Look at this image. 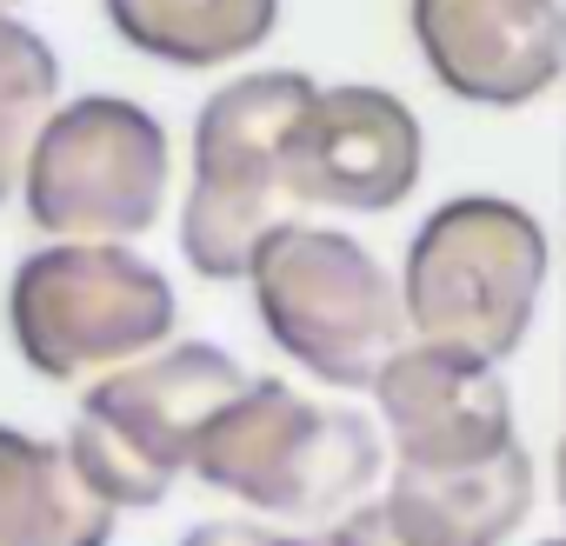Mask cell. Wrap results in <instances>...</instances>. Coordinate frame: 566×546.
Listing matches in <instances>:
<instances>
[{
    "label": "cell",
    "mask_w": 566,
    "mask_h": 546,
    "mask_svg": "<svg viewBox=\"0 0 566 546\" xmlns=\"http://www.w3.org/2000/svg\"><path fill=\"white\" fill-rule=\"evenodd\" d=\"M559 506H566V420H559ZM566 546V539H559Z\"/></svg>",
    "instance_id": "obj_17"
},
{
    "label": "cell",
    "mask_w": 566,
    "mask_h": 546,
    "mask_svg": "<svg viewBox=\"0 0 566 546\" xmlns=\"http://www.w3.org/2000/svg\"><path fill=\"white\" fill-rule=\"evenodd\" d=\"M420 120L387 87H321L294 147H287V200L340 207V213H394L420 187Z\"/></svg>",
    "instance_id": "obj_9"
},
{
    "label": "cell",
    "mask_w": 566,
    "mask_h": 546,
    "mask_svg": "<svg viewBox=\"0 0 566 546\" xmlns=\"http://www.w3.org/2000/svg\"><path fill=\"white\" fill-rule=\"evenodd\" d=\"M54 94H61L54 48L14 14V0H0V200L21 187L28 147H34L41 120L54 114Z\"/></svg>",
    "instance_id": "obj_14"
},
{
    "label": "cell",
    "mask_w": 566,
    "mask_h": 546,
    "mask_svg": "<svg viewBox=\"0 0 566 546\" xmlns=\"http://www.w3.org/2000/svg\"><path fill=\"white\" fill-rule=\"evenodd\" d=\"M559 14H566V8H559Z\"/></svg>",
    "instance_id": "obj_19"
},
{
    "label": "cell",
    "mask_w": 566,
    "mask_h": 546,
    "mask_svg": "<svg viewBox=\"0 0 566 546\" xmlns=\"http://www.w3.org/2000/svg\"><path fill=\"white\" fill-rule=\"evenodd\" d=\"M546 546H559V539H546Z\"/></svg>",
    "instance_id": "obj_18"
},
{
    "label": "cell",
    "mask_w": 566,
    "mask_h": 546,
    "mask_svg": "<svg viewBox=\"0 0 566 546\" xmlns=\"http://www.w3.org/2000/svg\"><path fill=\"white\" fill-rule=\"evenodd\" d=\"M114 506L81 480L67 440L0 427V546H107Z\"/></svg>",
    "instance_id": "obj_11"
},
{
    "label": "cell",
    "mask_w": 566,
    "mask_h": 546,
    "mask_svg": "<svg viewBox=\"0 0 566 546\" xmlns=\"http://www.w3.org/2000/svg\"><path fill=\"white\" fill-rule=\"evenodd\" d=\"M314 81L260 67L227 81L193 120V187L180 207V253L200 281H247L253 246L280 227L287 147L314 107Z\"/></svg>",
    "instance_id": "obj_3"
},
{
    "label": "cell",
    "mask_w": 566,
    "mask_h": 546,
    "mask_svg": "<svg viewBox=\"0 0 566 546\" xmlns=\"http://www.w3.org/2000/svg\"><path fill=\"white\" fill-rule=\"evenodd\" d=\"M167 127L120 94H81L54 107L28 147L21 200L41 233L61 240H127L167 207Z\"/></svg>",
    "instance_id": "obj_7"
},
{
    "label": "cell",
    "mask_w": 566,
    "mask_h": 546,
    "mask_svg": "<svg viewBox=\"0 0 566 546\" xmlns=\"http://www.w3.org/2000/svg\"><path fill=\"white\" fill-rule=\"evenodd\" d=\"M253 374L207 340L160 347L107 380L87 387L74 427H67V460L81 480L120 513V506H160L180 473H193L200 427L247 387Z\"/></svg>",
    "instance_id": "obj_4"
},
{
    "label": "cell",
    "mask_w": 566,
    "mask_h": 546,
    "mask_svg": "<svg viewBox=\"0 0 566 546\" xmlns=\"http://www.w3.org/2000/svg\"><path fill=\"white\" fill-rule=\"evenodd\" d=\"M374 407L407 473H467L520 447L506 380L453 347L413 340L374 374Z\"/></svg>",
    "instance_id": "obj_8"
},
{
    "label": "cell",
    "mask_w": 566,
    "mask_h": 546,
    "mask_svg": "<svg viewBox=\"0 0 566 546\" xmlns=\"http://www.w3.org/2000/svg\"><path fill=\"white\" fill-rule=\"evenodd\" d=\"M321 546H420V539L394 519V506H387V500H367V506L340 513V519L321 533Z\"/></svg>",
    "instance_id": "obj_15"
},
{
    "label": "cell",
    "mask_w": 566,
    "mask_h": 546,
    "mask_svg": "<svg viewBox=\"0 0 566 546\" xmlns=\"http://www.w3.org/2000/svg\"><path fill=\"white\" fill-rule=\"evenodd\" d=\"M107 21L160 67H227L266 48L280 0H107Z\"/></svg>",
    "instance_id": "obj_13"
},
{
    "label": "cell",
    "mask_w": 566,
    "mask_h": 546,
    "mask_svg": "<svg viewBox=\"0 0 566 546\" xmlns=\"http://www.w3.org/2000/svg\"><path fill=\"white\" fill-rule=\"evenodd\" d=\"M546 266H553L546 227L520 200L500 193L440 200L407 246V281H400L407 327L433 347L500 367L539 314Z\"/></svg>",
    "instance_id": "obj_1"
},
{
    "label": "cell",
    "mask_w": 566,
    "mask_h": 546,
    "mask_svg": "<svg viewBox=\"0 0 566 546\" xmlns=\"http://www.w3.org/2000/svg\"><path fill=\"white\" fill-rule=\"evenodd\" d=\"M174 281L120 240H61L14 266L8 327L41 380H81L167 347Z\"/></svg>",
    "instance_id": "obj_5"
},
{
    "label": "cell",
    "mask_w": 566,
    "mask_h": 546,
    "mask_svg": "<svg viewBox=\"0 0 566 546\" xmlns=\"http://www.w3.org/2000/svg\"><path fill=\"white\" fill-rule=\"evenodd\" d=\"M247 281L266 340L327 387H374V374L400 354L407 307L394 273L340 227L280 220L253 246Z\"/></svg>",
    "instance_id": "obj_2"
},
{
    "label": "cell",
    "mask_w": 566,
    "mask_h": 546,
    "mask_svg": "<svg viewBox=\"0 0 566 546\" xmlns=\"http://www.w3.org/2000/svg\"><path fill=\"white\" fill-rule=\"evenodd\" d=\"M180 546H321V539H301V533H266V526H247V519H207V526L180 533Z\"/></svg>",
    "instance_id": "obj_16"
},
{
    "label": "cell",
    "mask_w": 566,
    "mask_h": 546,
    "mask_svg": "<svg viewBox=\"0 0 566 546\" xmlns=\"http://www.w3.org/2000/svg\"><path fill=\"white\" fill-rule=\"evenodd\" d=\"M380 473V433L360 413L321 407L287 380H247L193 447V480L260 513H334Z\"/></svg>",
    "instance_id": "obj_6"
},
{
    "label": "cell",
    "mask_w": 566,
    "mask_h": 546,
    "mask_svg": "<svg viewBox=\"0 0 566 546\" xmlns=\"http://www.w3.org/2000/svg\"><path fill=\"white\" fill-rule=\"evenodd\" d=\"M427 74L473 107H526L566 74L559 0H407Z\"/></svg>",
    "instance_id": "obj_10"
},
{
    "label": "cell",
    "mask_w": 566,
    "mask_h": 546,
    "mask_svg": "<svg viewBox=\"0 0 566 546\" xmlns=\"http://www.w3.org/2000/svg\"><path fill=\"white\" fill-rule=\"evenodd\" d=\"M380 500L420 546H500L533 513V460H526V447H513L467 473L394 466V486Z\"/></svg>",
    "instance_id": "obj_12"
}]
</instances>
